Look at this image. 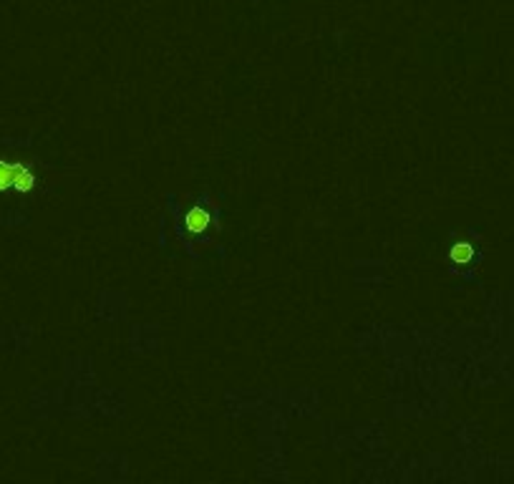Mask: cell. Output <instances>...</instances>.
I'll return each mask as SVG.
<instances>
[{"label":"cell","instance_id":"1","mask_svg":"<svg viewBox=\"0 0 514 484\" xmlns=\"http://www.w3.org/2000/svg\"><path fill=\"white\" fill-rule=\"evenodd\" d=\"M184 225H187L189 233H195V235L204 233L209 227V212L202 207H192L187 212V217H184Z\"/></svg>","mask_w":514,"mask_h":484},{"label":"cell","instance_id":"4","mask_svg":"<svg viewBox=\"0 0 514 484\" xmlns=\"http://www.w3.org/2000/svg\"><path fill=\"white\" fill-rule=\"evenodd\" d=\"M15 172H18V164L0 162V192H6V189L13 187V182H15Z\"/></svg>","mask_w":514,"mask_h":484},{"label":"cell","instance_id":"3","mask_svg":"<svg viewBox=\"0 0 514 484\" xmlns=\"http://www.w3.org/2000/svg\"><path fill=\"white\" fill-rule=\"evenodd\" d=\"M36 187V177H33L31 170H25L23 164H18V172H15V182H13V189L18 192H31Z\"/></svg>","mask_w":514,"mask_h":484},{"label":"cell","instance_id":"2","mask_svg":"<svg viewBox=\"0 0 514 484\" xmlns=\"http://www.w3.org/2000/svg\"><path fill=\"white\" fill-rule=\"evenodd\" d=\"M449 258H452V263H457V265H466V263H471V258H474V247H471L469 242H454L452 250H449Z\"/></svg>","mask_w":514,"mask_h":484}]
</instances>
